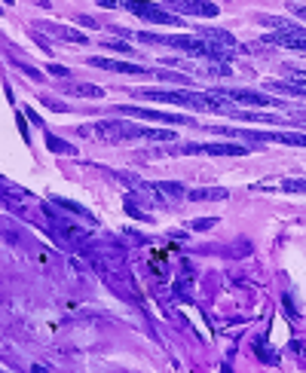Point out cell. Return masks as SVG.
<instances>
[{
  "mask_svg": "<svg viewBox=\"0 0 306 373\" xmlns=\"http://www.w3.org/2000/svg\"><path fill=\"white\" fill-rule=\"evenodd\" d=\"M4 4H7V7H10V4H13V0H4Z\"/></svg>",
  "mask_w": 306,
  "mask_h": 373,
  "instance_id": "obj_27",
  "label": "cell"
},
{
  "mask_svg": "<svg viewBox=\"0 0 306 373\" xmlns=\"http://www.w3.org/2000/svg\"><path fill=\"white\" fill-rule=\"evenodd\" d=\"M214 223H217L214 217H208V220H193V230H199V233H202V230H211Z\"/></svg>",
  "mask_w": 306,
  "mask_h": 373,
  "instance_id": "obj_21",
  "label": "cell"
},
{
  "mask_svg": "<svg viewBox=\"0 0 306 373\" xmlns=\"http://www.w3.org/2000/svg\"><path fill=\"white\" fill-rule=\"evenodd\" d=\"M220 373H233V370H230V367H226V364H223V367H220Z\"/></svg>",
  "mask_w": 306,
  "mask_h": 373,
  "instance_id": "obj_26",
  "label": "cell"
},
{
  "mask_svg": "<svg viewBox=\"0 0 306 373\" xmlns=\"http://www.w3.org/2000/svg\"><path fill=\"white\" fill-rule=\"evenodd\" d=\"M157 190H160V196H166V199H181V196H184V187H181V183H157Z\"/></svg>",
  "mask_w": 306,
  "mask_h": 373,
  "instance_id": "obj_18",
  "label": "cell"
},
{
  "mask_svg": "<svg viewBox=\"0 0 306 373\" xmlns=\"http://www.w3.org/2000/svg\"><path fill=\"white\" fill-rule=\"evenodd\" d=\"M67 92H70V95H80V98H104V89H98V86H89V83L70 86Z\"/></svg>",
  "mask_w": 306,
  "mask_h": 373,
  "instance_id": "obj_14",
  "label": "cell"
},
{
  "mask_svg": "<svg viewBox=\"0 0 306 373\" xmlns=\"http://www.w3.org/2000/svg\"><path fill=\"white\" fill-rule=\"evenodd\" d=\"M288 10H291L300 22H306V7H300V4H288Z\"/></svg>",
  "mask_w": 306,
  "mask_h": 373,
  "instance_id": "obj_22",
  "label": "cell"
},
{
  "mask_svg": "<svg viewBox=\"0 0 306 373\" xmlns=\"http://www.w3.org/2000/svg\"><path fill=\"white\" fill-rule=\"evenodd\" d=\"M172 13H178V16H199V19H214L220 10H217V4H211V0H175L172 4Z\"/></svg>",
  "mask_w": 306,
  "mask_h": 373,
  "instance_id": "obj_8",
  "label": "cell"
},
{
  "mask_svg": "<svg viewBox=\"0 0 306 373\" xmlns=\"http://www.w3.org/2000/svg\"><path fill=\"white\" fill-rule=\"evenodd\" d=\"M288 77H291V83H297L300 86V98H306V70H288Z\"/></svg>",
  "mask_w": 306,
  "mask_h": 373,
  "instance_id": "obj_19",
  "label": "cell"
},
{
  "mask_svg": "<svg viewBox=\"0 0 306 373\" xmlns=\"http://www.w3.org/2000/svg\"><path fill=\"white\" fill-rule=\"evenodd\" d=\"M104 46H110V49H117V52H129V43H123V40H101Z\"/></svg>",
  "mask_w": 306,
  "mask_h": 373,
  "instance_id": "obj_20",
  "label": "cell"
},
{
  "mask_svg": "<svg viewBox=\"0 0 306 373\" xmlns=\"http://www.w3.org/2000/svg\"><path fill=\"white\" fill-rule=\"evenodd\" d=\"M254 352L260 355V361H263V364H279V352L266 349V346H263V340H257V343H254Z\"/></svg>",
  "mask_w": 306,
  "mask_h": 373,
  "instance_id": "obj_17",
  "label": "cell"
},
{
  "mask_svg": "<svg viewBox=\"0 0 306 373\" xmlns=\"http://www.w3.org/2000/svg\"><path fill=\"white\" fill-rule=\"evenodd\" d=\"M211 132H220V135H233V138H257V141H266V144H291V147H306V135L300 132H233V129H223V126H214Z\"/></svg>",
  "mask_w": 306,
  "mask_h": 373,
  "instance_id": "obj_3",
  "label": "cell"
},
{
  "mask_svg": "<svg viewBox=\"0 0 306 373\" xmlns=\"http://www.w3.org/2000/svg\"><path fill=\"white\" fill-rule=\"evenodd\" d=\"M223 98H230L233 104H254V107H285L279 98H270V95H260V92H251V89H220Z\"/></svg>",
  "mask_w": 306,
  "mask_h": 373,
  "instance_id": "obj_7",
  "label": "cell"
},
{
  "mask_svg": "<svg viewBox=\"0 0 306 373\" xmlns=\"http://www.w3.org/2000/svg\"><path fill=\"white\" fill-rule=\"evenodd\" d=\"M19 129H22V135H25V138L31 141V135H28V126H25V117H19Z\"/></svg>",
  "mask_w": 306,
  "mask_h": 373,
  "instance_id": "obj_25",
  "label": "cell"
},
{
  "mask_svg": "<svg viewBox=\"0 0 306 373\" xmlns=\"http://www.w3.org/2000/svg\"><path fill=\"white\" fill-rule=\"evenodd\" d=\"M266 190H288V193H306V180H279Z\"/></svg>",
  "mask_w": 306,
  "mask_h": 373,
  "instance_id": "obj_16",
  "label": "cell"
},
{
  "mask_svg": "<svg viewBox=\"0 0 306 373\" xmlns=\"http://www.w3.org/2000/svg\"><path fill=\"white\" fill-rule=\"evenodd\" d=\"M86 64L101 67V70H117V73H147V67H141V64H129V61H117V58H89Z\"/></svg>",
  "mask_w": 306,
  "mask_h": 373,
  "instance_id": "obj_10",
  "label": "cell"
},
{
  "mask_svg": "<svg viewBox=\"0 0 306 373\" xmlns=\"http://www.w3.org/2000/svg\"><path fill=\"white\" fill-rule=\"evenodd\" d=\"M132 16H138V19H144V22H153V25H184L181 22V16H175V13H169V10H163V7H157V4H147V0H126L123 4Z\"/></svg>",
  "mask_w": 306,
  "mask_h": 373,
  "instance_id": "obj_2",
  "label": "cell"
},
{
  "mask_svg": "<svg viewBox=\"0 0 306 373\" xmlns=\"http://www.w3.org/2000/svg\"><path fill=\"white\" fill-rule=\"evenodd\" d=\"M52 202H55L58 208H67V211H70V214H76V217H86L89 223H95V217H92L83 205H76V202H70V199H55V196H52Z\"/></svg>",
  "mask_w": 306,
  "mask_h": 373,
  "instance_id": "obj_13",
  "label": "cell"
},
{
  "mask_svg": "<svg viewBox=\"0 0 306 373\" xmlns=\"http://www.w3.org/2000/svg\"><path fill=\"white\" fill-rule=\"evenodd\" d=\"M98 7H104V10H113V7H120V0H95Z\"/></svg>",
  "mask_w": 306,
  "mask_h": 373,
  "instance_id": "obj_24",
  "label": "cell"
},
{
  "mask_svg": "<svg viewBox=\"0 0 306 373\" xmlns=\"http://www.w3.org/2000/svg\"><path fill=\"white\" fill-rule=\"evenodd\" d=\"M175 153H205V156H245L248 147L242 144H184V147H175Z\"/></svg>",
  "mask_w": 306,
  "mask_h": 373,
  "instance_id": "obj_5",
  "label": "cell"
},
{
  "mask_svg": "<svg viewBox=\"0 0 306 373\" xmlns=\"http://www.w3.org/2000/svg\"><path fill=\"white\" fill-rule=\"evenodd\" d=\"M117 114H129V117H135V120H160V123H178V126L193 123V120H187V117H181V114H160V110H144V107H132V104H126V107H117Z\"/></svg>",
  "mask_w": 306,
  "mask_h": 373,
  "instance_id": "obj_9",
  "label": "cell"
},
{
  "mask_svg": "<svg viewBox=\"0 0 306 373\" xmlns=\"http://www.w3.org/2000/svg\"><path fill=\"white\" fill-rule=\"evenodd\" d=\"M266 43H276V46H288V49H297V52H306V34L300 25H285V28H276V34H266L263 37Z\"/></svg>",
  "mask_w": 306,
  "mask_h": 373,
  "instance_id": "obj_6",
  "label": "cell"
},
{
  "mask_svg": "<svg viewBox=\"0 0 306 373\" xmlns=\"http://www.w3.org/2000/svg\"><path fill=\"white\" fill-rule=\"evenodd\" d=\"M46 70L52 73V77H67V67H61V64H49Z\"/></svg>",
  "mask_w": 306,
  "mask_h": 373,
  "instance_id": "obj_23",
  "label": "cell"
},
{
  "mask_svg": "<svg viewBox=\"0 0 306 373\" xmlns=\"http://www.w3.org/2000/svg\"><path fill=\"white\" fill-rule=\"evenodd\" d=\"M46 147L52 153H76V147L73 144H67V141H58L55 135H46Z\"/></svg>",
  "mask_w": 306,
  "mask_h": 373,
  "instance_id": "obj_15",
  "label": "cell"
},
{
  "mask_svg": "<svg viewBox=\"0 0 306 373\" xmlns=\"http://www.w3.org/2000/svg\"><path fill=\"white\" fill-rule=\"evenodd\" d=\"M43 28H46L49 34L61 37L64 43H80V46H83V43H89V37H86V34H80V31H70V28H61V25H43Z\"/></svg>",
  "mask_w": 306,
  "mask_h": 373,
  "instance_id": "obj_12",
  "label": "cell"
},
{
  "mask_svg": "<svg viewBox=\"0 0 306 373\" xmlns=\"http://www.w3.org/2000/svg\"><path fill=\"white\" fill-rule=\"evenodd\" d=\"M92 132L101 138V141H135V138H150V141H172L178 138L175 132H166V129H141L135 123H126V120H110V123H95Z\"/></svg>",
  "mask_w": 306,
  "mask_h": 373,
  "instance_id": "obj_1",
  "label": "cell"
},
{
  "mask_svg": "<svg viewBox=\"0 0 306 373\" xmlns=\"http://www.w3.org/2000/svg\"><path fill=\"white\" fill-rule=\"evenodd\" d=\"M187 196L193 202H223V199H230L226 187H202V190H190Z\"/></svg>",
  "mask_w": 306,
  "mask_h": 373,
  "instance_id": "obj_11",
  "label": "cell"
},
{
  "mask_svg": "<svg viewBox=\"0 0 306 373\" xmlns=\"http://www.w3.org/2000/svg\"><path fill=\"white\" fill-rule=\"evenodd\" d=\"M199 37L211 46V52H214V58L217 61H223L226 55H233L236 49H239V43H236V37L230 34V31H220V28H202L199 31Z\"/></svg>",
  "mask_w": 306,
  "mask_h": 373,
  "instance_id": "obj_4",
  "label": "cell"
}]
</instances>
